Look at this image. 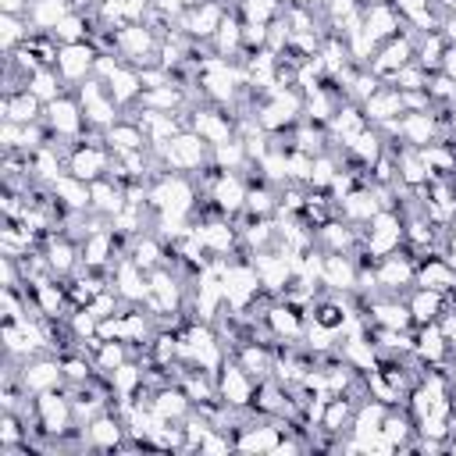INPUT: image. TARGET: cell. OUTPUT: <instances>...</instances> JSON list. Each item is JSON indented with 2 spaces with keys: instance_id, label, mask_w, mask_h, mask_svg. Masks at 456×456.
<instances>
[{
  "instance_id": "cell-1",
  "label": "cell",
  "mask_w": 456,
  "mask_h": 456,
  "mask_svg": "<svg viewBox=\"0 0 456 456\" xmlns=\"http://www.w3.org/2000/svg\"><path fill=\"white\" fill-rule=\"evenodd\" d=\"M64 68H68V71H79V68H82V50H68V54H64Z\"/></svg>"
}]
</instances>
